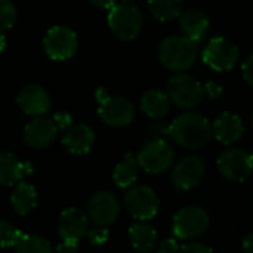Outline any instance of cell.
Segmentation results:
<instances>
[{"label":"cell","instance_id":"1","mask_svg":"<svg viewBox=\"0 0 253 253\" xmlns=\"http://www.w3.org/2000/svg\"><path fill=\"white\" fill-rule=\"evenodd\" d=\"M170 138L187 150L203 148L212 136L209 120L200 113H184L169 125Z\"/></svg>","mask_w":253,"mask_h":253},{"label":"cell","instance_id":"2","mask_svg":"<svg viewBox=\"0 0 253 253\" xmlns=\"http://www.w3.org/2000/svg\"><path fill=\"white\" fill-rule=\"evenodd\" d=\"M197 46L185 36H169L159 44V59L168 70L187 71L196 64Z\"/></svg>","mask_w":253,"mask_h":253},{"label":"cell","instance_id":"3","mask_svg":"<svg viewBox=\"0 0 253 253\" xmlns=\"http://www.w3.org/2000/svg\"><path fill=\"white\" fill-rule=\"evenodd\" d=\"M144 18L136 4L123 0L114 4L108 12V25L113 34L120 40H133L142 30Z\"/></svg>","mask_w":253,"mask_h":253},{"label":"cell","instance_id":"4","mask_svg":"<svg viewBox=\"0 0 253 253\" xmlns=\"http://www.w3.org/2000/svg\"><path fill=\"white\" fill-rule=\"evenodd\" d=\"M203 95L202 83L190 74L179 73L170 77L168 82V96L178 108H194L202 102Z\"/></svg>","mask_w":253,"mask_h":253},{"label":"cell","instance_id":"5","mask_svg":"<svg viewBox=\"0 0 253 253\" xmlns=\"http://www.w3.org/2000/svg\"><path fill=\"white\" fill-rule=\"evenodd\" d=\"M209 213L200 206H185L173 216V234L179 240H193L209 227Z\"/></svg>","mask_w":253,"mask_h":253},{"label":"cell","instance_id":"6","mask_svg":"<svg viewBox=\"0 0 253 253\" xmlns=\"http://www.w3.org/2000/svg\"><path fill=\"white\" fill-rule=\"evenodd\" d=\"M136 160L144 172L150 175H159L172 166L175 160V151L166 139L148 141V144L139 151Z\"/></svg>","mask_w":253,"mask_h":253},{"label":"cell","instance_id":"7","mask_svg":"<svg viewBox=\"0 0 253 253\" xmlns=\"http://www.w3.org/2000/svg\"><path fill=\"white\" fill-rule=\"evenodd\" d=\"M216 165L219 173L231 182H245L253 172L251 153L240 148H230L224 151Z\"/></svg>","mask_w":253,"mask_h":253},{"label":"cell","instance_id":"8","mask_svg":"<svg viewBox=\"0 0 253 253\" xmlns=\"http://www.w3.org/2000/svg\"><path fill=\"white\" fill-rule=\"evenodd\" d=\"M237 46L225 37H213L203 50V62L215 71H228L239 61Z\"/></svg>","mask_w":253,"mask_h":253},{"label":"cell","instance_id":"9","mask_svg":"<svg viewBox=\"0 0 253 253\" xmlns=\"http://www.w3.org/2000/svg\"><path fill=\"white\" fill-rule=\"evenodd\" d=\"M157 194L144 185L130 187L125 196V208L138 221H150L159 212Z\"/></svg>","mask_w":253,"mask_h":253},{"label":"cell","instance_id":"10","mask_svg":"<svg viewBox=\"0 0 253 253\" xmlns=\"http://www.w3.org/2000/svg\"><path fill=\"white\" fill-rule=\"evenodd\" d=\"M44 49L46 53L53 61H65L70 59L79 46V40L76 33L64 25L52 27L44 36Z\"/></svg>","mask_w":253,"mask_h":253},{"label":"cell","instance_id":"11","mask_svg":"<svg viewBox=\"0 0 253 253\" xmlns=\"http://www.w3.org/2000/svg\"><path fill=\"white\" fill-rule=\"evenodd\" d=\"M98 114L104 123L113 127H125L135 119V108L130 101L120 96H101Z\"/></svg>","mask_w":253,"mask_h":253},{"label":"cell","instance_id":"12","mask_svg":"<svg viewBox=\"0 0 253 253\" xmlns=\"http://www.w3.org/2000/svg\"><path fill=\"white\" fill-rule=\"evenodd\" d=\"M120 215L119 199L110 191H99L93 194L87 203V216L95 225L108 227L116 222Z\"/></svg>","mask_w":253,"mask_h":253},{"label":"cell","instance_id":"13","mask_svg":"<svg viewBox=\"0 0 253 253\" xmlns=\"http://www.w3.org/2000/svg\"><path fill=\"white\" fill-rule=\"evenodd\" d=\"M206 173V165L202 157L188 156L182 159L172 172V184L179 191H190L196 188Z\"/></svg>","mask_w":253,"mask_h":253},{"label":"cell","instance_id":"14","mask_svg":"<svg viewBox=\"0 0 253 253\" xmlns=\"http://www.w3.org/2000/svg\"><path fill=\"white\" fill-rule=\"evenodd\" d=\"M58 135V126L53 120L37 116L24 129V139L27 145L34 150H43L49 147Z\"/></svg>","mask_w":253,"mask_h":253},{"label":"cell","instance_id":"15","mask_svg":"<svg viewBox=\"0 0 253 253\" xmlns=\"http://www.w3.org/2000/svg\"><path fill=\"white\" fill-rule=\"evenodd\" d=\"M89 230V216L77 209H65L58 219V233L59 237L65 242H79Z\"/></svg>","mask_w":253,"mask_h":253},{"label":"cell","instance_id":"16","mask_svg":"<svg viewBox=\"0 0 253 253\" xmlns=\"http://www.w3.org/2000/svg\"><path fill=\"white\" fill-rule=\"evenodd\" d=\"M18 105L28 116H43L50 108V98L47 92L37 84H28L21 89L18 95Z\"/></svg>","mask_w":253,"mask_h":253},{"label":"cell","instance_id":"17","mask_svg":"<svg viewBox=\"0 0 253 253\" xmlns=\"http://www.w3.org/2000/svg\"><path fill=\"white\" fill-rule=\"evenodd\" d=\"M245 127L240 120V117L234 113H222L216 117V120L212 125V133L224 145H231L240 141L243 136Z\"/></svg>","mask_w":253,"mask_h":253},{"label":"cell","instance_id":"18","mask_svg":"<svg viewBox=\"0 0 253 253\" xmlns=\"http://www.w3.org/2000/svg\"><path fill=\"white\" fill-rule=\"evenodd\" d=\"M179 25L185 37L191 39L197 44L206 37L209 31V19L197 7H190L187 10H182L179 16Z\"/></svg>","mask_w":253,"mask_h":253},{"label":"cell","instance_id":"19","mask_svg":"<svg viewBox=\"0 0 253 253\" xmlns=\"http://www.w3.org/2000/svg\"><path fill=\"white\" fill-rule=\"evenodd\" d=\"M62 144L71 154L82 156L89 153L95 145V133L89 126L77 125L65 132L62 136Z\"/></svg>","mask_w":253,"mask_h":253},{"label":"cell","instance_id":"20","mask_svg":"<svg viewBox=\"0 0 253 253\" xmlns=\"http://www.w3.org/2000/svg\"><path fill=\"white\" fill-rule=\"evenodd\" d=\"M33 169L28 163L19 162L13 154L0 151V185L10 187L22 181V178L31 173Z\"/></svg>","mask_w":253,"mask_h":253},{"label":"cell","instance_id":"21","mask_svg":"<svg viewBox=\"0 0 253 253\" xmlns=\"http://www.w3.org/2000/svg\"><path fill=\"white\" fill-rule=\"evenodd\" d=\"M129 239L138 252L148 253L157 248V231L147 221H141L130 227Z\"/></svg>","mask_w":253,"mask_h":253},{"label":"cell","instance_id":"22","mask_svg":"<svg viewBox=\"0 0 253 253\" xmlns=\"http://www.w3.org/2000/svg\"><path fill=\"white\" fill-rule=\"evenodd\" d=\"M141 110L150 119H163L170 110V99L162 90H148L141 98Z\"/></svg>","mask_w":253,"mask_h":253},{"label":"cell","instance_id":"23","mask_svg":"<svg viewBox=\"0 0 253 253\" xmlns=\"http://www.w3.org/2000/svg\"><path fill=\"white\" fill-rule=\"evenodd\" d=\"M10 203H12V208L13 211L24 216V215H28L37 205V194H36V190L33 188V185L27 184V182H18L12 191V196H10Z\"/></svg>","mask_w":253,"mask_h":253},{"label":"cell","instance_id":"24","mask_svg":"<svg viewBox=\"0 0 253 253\" xmlns=\"http://www.w3.org/2000/svg\"><path fill=\"white\" fill-rule=\"evenodd\" d=\"M138 160L132 153H127L125 159L114 168L113 181L119 188H130L138 179Z\"/></svg>","mask_w":253,"mask_h":253},{"label":"cell","instance_id":"25","mask_svg":"<svg viewBox=\"0 0 253 253\" xmlns=\"http://www.w3.org/2000/svg\"><path fill=\"white\" fill-rule=\"evenodd\" d=\"M148 7L156 19L168 22L181 16L184 0H148Z\"/></svg>","mask_w":253,"mask_h":253},{"label":"cell","instance_id":"26","mask_svg":"<svg viewBox=\"0 0 253 253\" xmlns=\"http://www.w3.org/2000/svg\"><path fill=\"white\" fill-rule=\"evenodd\" d=\"M16 253H55L49 240L39 236H24L15 246Z\"/></svg>","mask_w":253,"mask_h":253},{"label":"cell","instance_id":"27","mask_svg":"<svg viewBox=\"0 0 253 253\" xmlns=\"http://www.w3.org/2000/svg\"><path fill=\"white\" fill-rule=\"evenodd\" d=\"M25 234L10 222L0 221V248L16 246Z\"/></svg>","mask_w":253,"mask_h":253},{"label":"cell","instance_id":"28","mask_svg":"<svg viewBox=\"0 0 253 253\" xmlns=\"http://www.w3.org/2000/svg\"><path fill=\"white\" fill-rule=\"evenodd\" d=\"M16 21V9L10 0H0V31L9 30Z\"/></svg>","mask_w":253,"mask_h":253},{"label":"cell","instance_id":"29","mask_svg":"<svg viewBox=\"0 0 253 253\" xmlns=\"http://www.w3.org/2000/svg\"><path fill=\"white\" fill-rule=\"evenodd\" d=\"M147 138L150 141H157V139H166L170 138L169 133V126L165 123H154L147 129Z\"/></svg>","mask_w":253,"mask_h":253},{"label":"cell","instance_id":"30","mask_svg":"<svg viewBox=\"0 0 253 253\" xmlns=\"http://www.w3.org/2000/svg\"><path fill=\"white\" fill-rule=\"evenodd\" d=\"M87 236H89V240L93 245L101 246V245H104L108 240V230H107V227L95 225L93 228L87 230Z\"/></svg>","mask_w":253,"mask_h":253},{"label":"cell","instance_id":"31","mask_svg":"<svg viewBox=\"0 0 253 253\" xmlns=\"http://www.w3.org/2000/svg\"><path fill=\"white\" fill-rule=\"evenodd\" d=\"M179 253H213L212 248H209L208 245L205 243H197V242H191V243H187L184 245Z\"/></svg>","mask_w":253,"mask_h":253},{"label":"cell","instance_id":"32","mask_svg":"<svg viewBox=\"0 0 253 253\" xmlns=\"http://www.w3.org/2000/svg\"><path fill=\"white\" fill-rule=\"evenodd\" d=\"M179 245L176 239H166L157 245V252L156 253H179Z\"/></svg>","mask_w":253,"mask_h":253},{"label":"cell","instance_id":"33","mask_svg":"<svg viewBox=\"0 0 253 253\" xmlns=\"http://www.w3.org/2000/svg\"><path fill=\"white\" fill-rule=\"evenodd\" d=\"M242 73H243V79H245V82L253 87V53L252 55H249L248 58H246V61L243 62V65H242Z\"/></svg>","mask_w":253,"mask_h":253},{"label":"cell","instance_id":"34","mask_svg":"<svg viewBox=\"0 0 253 253\" xmlns=\"http://www.w3.org/2000/svg\"><path fill=\"white\" fill-rule=\"evenodd\" d=\"M224 89L221 84H218L216 82H208L205 86H203V93L208 95L211 99H216L222 95Z\"/></svg>","mask_w":253,"mask_h":253},{"label":"cell","instance_id":"35","mask_svg":"<svg viewBox=\"0 0 253 253\" xmlns=\"http://www.w3.org/2000/svg\"><path fill=\"white\" fill-rule=\"evenodd\" d=\"M55 253H79V246L76 242H65L62 240V243H59L56 246Z\"/></svg>","mask_w":253,"mask_h":253},{"label":"cell","instance_id":"36","mask_svg":"<svg viewBox=\"0 0 253 253\" xmlns=\"http://www.w3.org/2000/svg\"><path fill=\"white\" fill-rule=\"evenodd\" d=\"M96 7L99 9H105V10H110L114 4H116V0H90Z\"/></svg>","mask_w":253,"mask_h":253},{"label":"cell","instance_id":"37","mask_svg":"<svg viewBox=\"0 0 253 253\" xmlns=\"http://www.w3.org/2000/svg\"><path fill=\"white\" fill-rule=\"evenodd\" d=\"M243 253H253V234H248L242 242Z\"/></svg>","mask_w":253,"mask_h":253},{"label":"cell","instance_id":"38","mask_svg":"<svg viewBox=\"0 0 253 253\" xmlns=\"http://www.w3.org/2000/svg\"><path fill=\"white\" fill-rule=\"evenodd\" d=\"M6 47V37L3 34V31H0V52H3Z\"/></svg>","mask_w":253,"mask_h":253},{"label":"cell","instance_id":"39","mask_svg":"<svg viewBox=\"0 0 253 253\" xmlns=\"http://www.w3.org/2000/svg\"><path fill=\"white\" fill-rule=\"evenodd\" d=\"M251 159H252V163H253V151L251 153Z\"/></svg>","mask_w":253,"mask_h":253},{"label":"cell","instance_id":"40","mask_svg":"<svg viewBox=\"0 0 253 253\" xmlns=\"http://www.w3.org/2000/svg\"><path fill=\"white\" fill-rule=\"evenodd\" d=\"M252 126H253V114H252Z\"/></svg>","mask_w":253,"mask_h":253},{"label":"cell","instance_id":"41","mask_svg":"<svg viewBox=\"0 0 253 253\" xmlns=\"http://www.w3.org/2000/svg\"><path fill=\"white\" fill-rule=\"evenodd\" d=\"M252 202H253V196H252Z\"/></svg>","mask_w":253,"mask_h":253}]
</instances>
